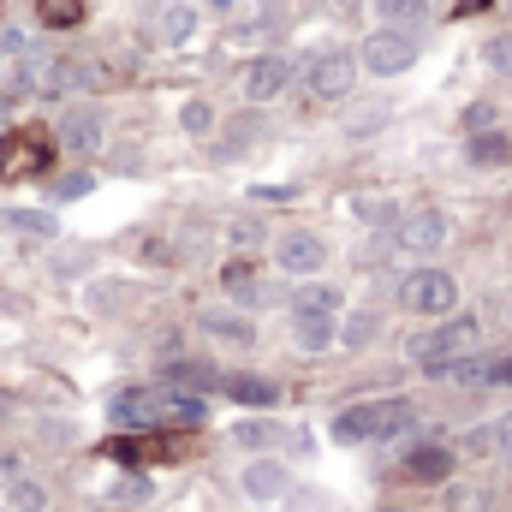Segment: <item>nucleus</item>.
Segmentation results:
<instances>
[{
  "label": "nucleus",
  "instance_id": "6ab92c4d",
  "mask_svg": "<svg viewBox=\"0 0 512 512\" xmlns=\"http://www.w3.org/2000/svg\"><path fill=\"white\" fill-rule=\"evenodd\" d=\"M292 334H298V346H304V352H328V346L340 340L334 316H292Z\"/></svg>",
  "mask_w": 512,
  "mask_h": 512
},
{
  "label": "nucleus",
  "instance_id": "f03ea898",
  "mask_svg": "<svg viewBox=\"0 0 512 512\" xmlns=\"http://www.w3.org/2000/svg\"><path fill=\"white\" fill-rule=\"evenodd\" d=\"M411 423H417L411 399H364V405H352V411L334 417V441H346V447H358V441H393Z\"/></svg>",
  "mask_w": 512,
  "mask_h": 512
},
{
  "label": "nucleus",
  "instance_id": "58836bf2",
  "mask_svg": "<svg viewBox=\"0 0 512 512\" xmlns=\"http://www.w3.org/2000/svg\"><path fill=\"white\" fill-rule=\"evenodd\" d=\"M382 512H399V507H382Z\"/></svg>",
  "mask_w": 512,
  "mask_h": 512
},
{
  "label": "nucleus",
  "instance_id": "7ed1b4c3",
  "mask_svg": "<svg viewBox=\"0 0 512 512\" xmlns=\"http://www.w3.org/2000/svg\"><path fill=\"white\" fill-rule=\"evenodd\" d=\"M298 72H304V90H310L316 102H340V96H352V84H358V54H346V48H316Z\"/></svg>",
  "mask_w": 512,
  "mask_h": 512
},
{
  "label": "nucleus",
  "instance_id": "4468645a",
  "mask_svg": "<svg viewBox=\"0 0 512 512\" xmlns=\"http://www.w3.org/2000/svg\"><path fill=\"white\" fill-rule=\"evenodd\" d=\"M221 393H227V399H239V405H251V411L280 405V387L268 382V376H221Z\"/></svg>",
  "mask_w": 512,
  "mask_h": 512
},
{
  "label": "nucleus",
  "instance_id": "20e7f679",
  "mask_svg": "<svg viewBox=\"0 0 512 512\" xmlns=\"http://www.w3.org/2000/svg\"><path fill=\"white\" fill-rule=\"evenodd\" d=\"M358 66H364L370 78H399V72H411V66H417V36L399 30V24L370 30L364 48H358Z\"/></svg>",
  "mask_w": 512,
  "mask_h": 512
},
{
  "label": "nucleus",
  "instance_id": "39448f33",
  "mask_svg": "<svg viewBox=\"0 0 512 512\" xmlns=\"http://www.w3.org/2000/svg\"><path fill=\"white\" fill-rule=\"evenodd\" d=\"M399 304H405L411 316H453V304H459V280H453L447 268H417V274L399 280Z\"/></svg>",
  "mask_w": 512,
  "mask_h": 512
},
{
  "label": "nucleus",
  "instance_id": "aec40b11",
  "mask_svg": "<svg viewBox=\"0 0 512 512\" xmlns=\"http://www.w3.org/2000/svg\"><path fill=\"white\" fill-rule=\"evenodd\" d=\"M42 30H78L84 24V0H36Z\"/></svg>",
  "mask_w": 512,
  "mask_h": 512
},
{
  "label": "nucleus",
  "instance_id": "2f4dec72",
  "mask_svg": "<svg viewBox=\"0 0 512 512\" xmlns=\"http://www.w3.org/2000/svg\"><path fill=\"white\" fill-rule=\"evenodd\" d=\"M90 191V173H66V179H54V197L60 203H72V197H84Z\"/></svg>",
  "mask_w": 512,
  "mask_h": 512
},
{
  "label": "nucleus",
  "instance_id": "ddd939ff",
  "mask_svg": "<svg viewBox=\"0 0 512 512\" xmlns=\"http://www.w3.org/2000/svg\"><path fill=\"white\" fill-rule=\"evenodd\" d=\"M453 465H459V453H453V447H435V441L405 453V477H417V483H447Z\"/></svg>",
  "mask_w": 512,
  "mask_h": 512
},
{
  "label": "nucleus",
  "instance_id": "f3484780",
  "mask_svg": "<svg viewBox=\"0 0 512 512\" xmlns=\"http://www.w3.org/2000/svg\"><path fill=\"white\" fill-rule=\"evenodd\" d=\"M465 155L477 161V167H501V161H512V137H501V131H471V143H465Z\"/></svg>",
  "mask_w": 512,
  "mask_h": 512
},
{
  "label": "nucleus",
  "instance_id": "412c9836",
  "mask_svg": "<svg viewBox=\"0 0 512 512\" xmlns=\"http://www.w3.org/2000/svg\"><path fill=\"white\" fill-rule=\"evenodd\" d=\"M167 382H173V387H185V393H209V387H221V376H215L209 364L185 358V364H167Z\"/></svg>",
  "mask_w": 512,
  "mask_h": 512
},
{
  "label": "nucleus",
  "instance_id": "9b49d317",
  "mask_svg": "<svg viewBox=\"0 0 512 512\" xmlns=\"http://www.w3.org/2000/svg\"><path fill=\"white\" fill-rule=\"evenodd\" d=\"M60 143H66L72 155H96V149H102V114H96V108H66Z\"/></svg>",
  "mask_w": 512,
  "mask_h": 512
},
{
  "label": "nucleus",
  "instance_id": "c85d7f7f",
  "mask_svg": "<svg viewBox=\"0 0 512 512\" xmlns=\"http://www.w3.org/2000/svg\"><path fill=\"white\" fill-rule=\"evenodd\" d=\"M483 60H489V66H495L501 78H512V36H495V42L483 48Z\"/></svg>",
  "mask_w": 512,
  "mask_h": 512
},
{
  "label": "nucleus",
  "instance_id": "e433bc0d",
  "mask_svg": "<svg viewBox=\"0 0 512 512\" xmlns=\"http://www.w3.org/2000/svg\"><path fill=\"white\" fill-rule=\"evenodd\" d=\"M233 239H239V245H256V239H262V227H256V221H239V227H233Z\"/></svg>",
  "mask_w": 512,
  "mask_h": 512
},
{
  "label": "nucleus",
  "instance_id": "f257e3e1",
  "mask_svg": "<svg viewBox=\"0 0 512 512\" xmlns=\"http://www.w3.org/2000/svg\"><path fill=\"white\" fill-rule=\"evenodd\" d=\"M477 340H483V322H477V316H441V328L417 334V340L405 346V358H411L417 370H429V376H447V364L471 358Z\"/></svg>",
  "mask_w": 512,
  "mask_h": 512
},
{
  "label": "nucleus",
  "instance_id": "b1692460",
  "mask_svg": "<svg viewBox=\"0 0 512 512\" xmlns=\"http://www.w3.org/2000/svg\"><path fill=\"white\" fill-rule=\"evenodd\" d=\"M203 328H209L215 340H233V346H251V340H256V328H251V322H233V316H215V310L203 316Z\"/></svg>",
  "mask_w": 512,
  "mask_h": 512
},
{
  "label": "nucleus",
  "instance_id": "393cba45",
  "mask_svg": "<svg viewBox=\"0 0 512 512\" xmlns=\"http://www.w3.org/2000/svg\"><path fill=\"white\" fill-rule=\"evenodd\" d=\"M370 340H376V310H352V322L340 328V346L358 352V346H370Z\"/></svg>",
  "mask_w": 512,
  "mask_h": 512
},
{
  "label": "nucleus",
  "instance_id": "4c0bfd02",
  "mask_svg": "<svg viewBox=\"0 0 512 512\" xmlns=\"http://www.w3.org/2000/svg\"><path fill=\"white\" fill-rule=\"evenodd\" d=\"M483 6H489V0H459V12H483Z\"/></svg>",
  "mask_w": 512,
  "mask_h": 512
},
{
  "label": "nucleus",
  "instance_id": "72a5a7b5",
  "mask_svg": "<svg viewBox=\"0 0 512 512\" xmlns=\"http://www.w3.org/2000/svg\"><path fill=\"white\" fill-rule=\"evenodd\" d=\"M358 215H364V221H393V203H382V197H376V203L358 197Z\"/></svg>",
  "mask_w": 512,
  "mask_h": 512
},
{
  "label": "nucleus",
  "instance_id": "1a4fd4ad",
  "mask_svg": "<svg viewBox=\"0 0 512 512\" xmlns=\"http://www.w3.org/2000/svg\"><path fill=\"white\" fill-rule=\"evenodd\" d=\"M292 78H298V66L286 54H262V60L245 66V102H274Z\"/></svg>",
  "mask_w": 512,
  "mask_h": 512
},
{
  "label": "nucleus",
  "instance_id": "0eeeda50",
  "mask_svg": "<svg viewBox=\"0 0 512 512\" xmlns=\"http://www.w3.org/2000/svg\"><path fill=\"white\" fill-rule=\"evenodd\" d=\"M393 239H399V251H411V256L441 251V239H447V215H441V209H405V215L393 221Z\"/></svg>",
  "mask_w": 512,
  "mask_h": 512
},
{
  "label": "nucleus",
  "instance_id": "a878e982",
  "mask_svg": "<svg viewBox=\"0 0 512 512\" xmlns=\"http://www.w3.org/2000/svg\"><path fill=\"white\" fill-rule=\"evenodd\" d=\"M12 507H18V512H48V489L18 477V483H12Z\"/></svg>",
  "mask_w": 512,
  "mask_h": 512
},
{
  "label": "nucleus",
  "instance_id": "4be33fe9",
  "mask_svg": "<svg viewBox=\"0 0 512 512\" xmlns=\"http://www.w3.org/2000/svg\"><path fill=\"white\" fill-rule=\"evenodd\" d=\"M0 221H6L12 233H24V239H54V233H60L54 215H42V209H6Z\"/></svg>",
  "mask_w": 512,
  "mask_h": 512
},
{
  "label": "nucleus",
  "instance_id": "f704fd0d",
  "mask_svg": "<svg viewBox=\"0 0 512 512\" xmlns=\"http://www.w3.org/2000/svg\"><path fill=\"white\" fill-rule=\"evenodd\" d=\"M465 453H495V429H471L465 435Z\"/></svg>",
  "mask_w": 512,
  "mask_h": 512
},
{
  "label": "nucleus",
  "instance_id": "423d86ee",
  "mask_svg": "<svg viewBox=\"0 0 512 512\" xmlns=\"http://www.w3.org/2000/svg\"><path fill=\"white\" fill-rule=\"evenodd\" d=\"M48 161H54V143L42 131L18 126V131L0 137V179H42Z\"/></svg>",
  "mask_w": 512,
  "mask_h": 512
},
{
  "label": "nucleus",
  "instance_id": "2eb2a0df",
  "mask_svg": "<svg viewBox=\"0 0 512 512\" xmlns=\"http://www.w3.org/2000/svg\"><path fill=\"white\" fill-rule=\"evenodd\" d=\"M245 495H251V501H280V495H286V471H280L274 459L245 465Z\"/></svg>",
  "mask_w": 512,
  "mask_h": 512
},
{
  "label": "nucleus",
  "instance_id": "c9c22d12",
  "mask_svg": "<svg viewBox=\"0 0 512 512\" xmlns=\"http://www.w3.org/2000/svg\"><path fill=\"white\" fill-rule=\"evenodd\" d=\"M495 453H507V459H512V411L495 423Z\"/></svg>",
  "mask_w": 512,
  "mask_h": 512
},
{
  "label": "nucleus",
  "instance_id": "9d476101",
  "mask_svg": "<svg viewBox=\"0 0 512 512\" xmlns=\"http://www.w3.org/2000/svg\"><path fill=\"white\" fill-rule=\"evenodd\" d=\"M108 417H114V429H155V423H161V393L126 387V393L108 399Z\"/></svg>",
  "mask_w": 512,
  "mask_h": 512
},
{
  "label": "nucleus",
  "instance_id": "7c9ffc66",
  "mask_svg": "<svg viewBox=\"0 0 512 512\" xmlns=\"http://www.w3.org/2000/svg\"><path fill=\"white\" fill-rule=\"evenodd\" d=\"M483 387H512V352L489 358V370H483Z\"/></svg>",
  "mask_w": 512,
  "mask_h": 512
},
{
  "label": "nucleus",
  "instance_id": "dca6fc26",
  "mask_svg": "<svg viewBox=\"0 0 512 512\" xmlns=\"http://www.w3.org/2000/svg\"><path fill=\"white\" fill-rule=\"evenodd\" d=\"M203 417H209V399L203 393H185V387L161 393V423H203Z\"/></svg>",
  "mask_w": 512,
  "mask_h": 512
},
{
  "label": "nucleus",
  "instance_id": "6e6552de",
  "mask_svg": "<svg viewBox=\"0 0 512 512\" xmlns=\"http://www.w3.org/2000/svg\"><path fill=\"white\" fill-rule=\"evenodd\" d=\"M274 262H280V274H292V280H316V274L328 268V245H322L316 233H286V239L274 245Z\"/></svg>",
  "mask_w": 512,
  "mask_h": 512
},
{
  "label": "nucleus",
  "instance_id": "f8f14e48",
  "mask_svg": "<svg viewBox=\"0 0 512 512\" xmlns=\"http://www.w3.org/2000/svg\"><path fill=\"white\" fill-rule=\"evenodd\" d=\"M191 36H197V6L191 0H167L161 18H155V42L161 48H185Z\"/></svg>",
  "mask_w": 512,
  "mask_h": 512
},
{
  "label": "nucleus",
  "instance_id": "c756f323",
  "mask_svg": "<svg viewBox=\"0 0 512 512\" xmlns=\"http://www.w3.org/2000/svg\"><path fill=\"white\" fill-rule=\"evenodd\" d=\"M114 501H126V507L149 501V477H120V483H114Z\"/></svg>",
  "mask_w": 512,
  "mask_h": 512
},
{
  "label": "nucleus",
  "instance_id": "5701e85b",
  "mask_svg": "<svg viewBox=\"0 0 512 512\" xmlns=\"http://www.w3.org/2000/svg\"><path fill=\"white\" fill-rule=\"evenodd\" d=\"M376 12H382L387 24H399V30H411V24H423V12H429V0H370Z\"/></svg>",
  "mask_w": 512,
  "mask_h": 512
},
{
  "label": "nucleus",
  "instance_id": "bb28decb",
  "mask_svg": "<svg viewBox=\"0 0 512 512\" xmlns=\"http://www.w3.org/2000/svg\"><path fill=\"white\" fill-rule=\"evenodd\" d=\"M268 441H280L274 423H239V429H233V447H268Z\"/></svg>",
  "mask_w": 512,
  "mask_h": 512
},
{
  "label": "nucleus",
  "instance_id": "473e14b6",
  "mask_svg": "<svg viewBox=\"0 0 512 512\" xmlns=\"http://www.w3.org/2000/svg\"><path fill=\"white\" fill-rule=\"evenodd\" d=\"M495 126V108H489V102H471V108H465V131H489Z\"/></svg>",
  "mask_w": 512,
  "mask_h": 512
},
{
  "label": "nucleus",
  "instance_id": "a211bd4d",
  "mask_svg": "<svg viewBox=\"0 0 512 512\" xmlns=\"http://www.w3.org/2000/svg\"><path fill=\"white\" fill-rule=\"evenodd\" d=\"M292 316H340V286H322V280H310V286L292 298Z\"/></svg>",
  "mask_w": 512,
  "mask_h": 512
},
{
  "label": "nucleus",
  "instance_id": "cd10ccee",
  "mask_svg": "<svg viewBox=\"0 0 512 512\" xmlns=\"http://www.w3.org/2000/svg\"><path fill=\"white\" fill-rule=\"evenodd\" d=\"M179 126H185V131H197V137H203V131L215 126V114H209V102H185V108H179Z\"/></svg>",
  "mask_w": 512,
  "mask_h": 512
}]
</instances>
